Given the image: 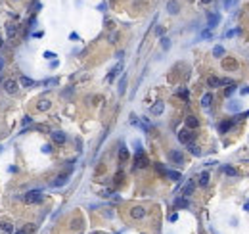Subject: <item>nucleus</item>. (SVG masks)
<instances>
[{"label": "nucleus", "instance_id": "obj_22", "mask_svg": "<svg viewBox=\"0 0 249 234\" xmlns=\"http://www.w3.org/2000/svg\"><path fill=\"white\" fill-rule=\"evenodd\" d=\"M222 65H224L226 69H228V67H230V69H238V61H234V60H224Z\"/></svg>", "mask_w": 249, "mask_h": 234}, {"label": "nucleus", "instance_id": "obj_3", "mask_svg": "<svg viewBox=\"0 0 249 234\" xmlns=\"http://www.w3.org/2000/svg\"><path fill=\"white\" fill-rule=\"evenodd\" d=\"M178 140H180L182 144H190L192 140H194V132H190L188 129H184V131L178 132Z\"/></svg>", "mask_w": 249, "mask_h": 234}, {"label": "nucleus", "instance_id": "obj_10", "mask_svg": "<svg viewBox=\"0 0 249 234\" xmlns=\"http://www.w3.org/2000/svg\"><path fill=\"white\" fill-rule=\"evenodd\" d=\"M167 10H169V13H178V2H176V0H169L167 2Z\"/></svg>", "mask_w": 249, "mask_h": 234}, {"label": "nucleus", "instance_id": "obj_25", "mask_svg": "<svg viewBox=\"0 0 249 234\" xmlns=\"http://www.w3.org/2000/svg\"><path fill=\"white\" fill-rule=\"evenodd\" d=\"M119 159H121V161H126V159H129V150H126L125 146L119 150Z\"/></svg>", "mask_w": 249, "mask_h": 234}, {"label": "nucleus", "instance_id": "obj_9", "mask_svg": "<svg viewBox=\"0 0 249 234\" xmlns=\"http://www.w3.org/2000/svg\"><path fill=\"white\" fill-rule=\"evenodd\" d=\"M52 138H54V142L56 144H63V142H65V134H63V132H60V131H54L52 132Z\"/></svg>", "mask_w": 249, "mask_h": 234}, {"label": "nucleus", "instance_id": "obj_29", "mask_svg": "<svg viewBox=\"0 0 249 234\" xmlns=\"http://www.w3.org/2000/svg\"><path fill=\"white\" fill-rule=\"evenodd\" d=\"M125 88H126V77H123V79H121V83H119V94H123Z\"/></svg>", "mask_w": 249, "mask_h": 234}, {"label": "nucleus", "instance_id": "obj_18", "mask_svg": "<svg viewBox=\"0 0 249 234\" xmlns=\"http://www.w3.org/2000/svg\"><path fill=\"white\" fill-rule=\"evenodd\" d=\"M16 33H17L16 25H6V35H8V39H10V40L16 37Z\"/></svg>", "mask_w": 249, "mask_h": 234}, {"label": "nucleus", "instance_id": "obj_14", "mask_svg": "<svg viewBox=\"0 0 249 234\" xmlns=\"http://www.w3.org/2000/svg\"><path fill=\"white\" fill-rule=\"evenodd\" d=\"M194 186H196V184L192 182V180H190V182H186V186L182 188V196H184V198H186V196H190L192 192H194Z\"/></svg>", "mask_w": 249, "mask_h": 234}, {"label": "nucleus", "instance_id": "obj_24", "mask_svg": "<svg viewBox=\"0 0 249 234\" xmlns=\"http://www.w3.org/2000/svg\"><path fill=\"white\" fill-rule=\"evenodd\" d=\"M213 56H215V58H222L224 56V48L222 46H215L213 48Z\"/></svg>", "mask_w": 249, "mask_h": 234}, {"label": "nucleus", "instance_id": "obj_41", "mask_svg": "<svg viewBox=\"0 0 249 234\" xmlns=\"http://www.w3.org/2000/svg\"><path fill=\"white\" fill-rule=\"evenodd\" d=\"M176 219H178V215H176V213H173V215H170V217H169V221H173V223H174V221H176Z\"/></svg>", "mask_w": 249, "mask_h": 234}, {"label": "nucleus", "instance_id": "obj_16", "mask_svg": "<svg viewBox=\"0 0 249 234\" xmlns=\"http://www.w3.org/2000/svg\"><path fill=\"white\" fill-rule=\"evenodd\" d=\"M163 110H165L163 102H157V104H155L153 108H152V113H153V115H161V113H163Z\"/></svg>", "mask_w": 249, "mask_h": 234}, {"label": "nucleus", "instance_id": "obj_26", "mask_svg": "<svg viewBox=\"0 0 249 234\" xmlns=\"http://www.w3.org/2000/svg\"><path fill=\"white\" fill-rule=\"evenodd\" d=\"M0 230H2V232H13V226L10 225V223H0Z\"/></svg>", "mask_w": 249, "mask_h": 234}, {"label": "nucleus", "instance_id": "obj_20", "mask_svg": "<svg viewBox=\"0 0 249 234\" xmlns=\"http://www.w3.org/2000/svg\"><path fill=\"white\" fill-rule=\"evenodd\" d=\"M207 84H209V87H213V88H217V87H220V79H218V77H209V79H207Z\"/></svg>", "mask_w": 249, "mask_h": 234}, {"label": "nucleus", "instance_id": "obj_11", "mask_svg": "<svg viewBox=\"0 0 249 234\" xmlns=\"http://www.w3.org/2000/svg\"><path fill=\"white\" fill-rule=\"evenodd\" d=\"M67 180H69V176H67V175H60L58 179L52 182V186H56V188H58V186H63V184H67Z\"/></svg>", "mask_w": 249, "mask_h": 234}, {"label": "nucleus", "instance_id": "obj_7", "mask_svg": "<svg viewBox=\"0 0 249 234\" xmlns=\"http://www.w3.org/2000/svg\"><path fill=\"white\" fill-rule=\"evenodd\" d=\"M130 217L132 219H144L146 217V209L144 207H132L130 209Z\"/></svg>", "mask_w": 249, "mask_h": 234}, {"label": "nucleus", "instance_id": "obj_8", "mask_svg": "<svg viewBox=\"0 0 249 234\" xmlns=\"http://www.w3.org/2000/svg\"><path fill=\"white\" fill-rule=\"evenodd\" d=\"M186 127H188V129H197V127H199L197 117L196 115H188L186 117Z\"/></svg>", "mask_w": 249, "mask_h": 234}, {"label": "nucleus", "instance_id": "obj_47", "mask_svg": "<svg viewBox=\"0 0 249 234\" xmlns=\"http://www.w3.org/2000/svg\"><path fill=\"white\" fill-rule=\"evenodd\" d=\"M0 46H2V39H0Z\"/></svg>", "mask_w": 249, "mask_h": 234}, {"label": "nucleus", "instance_id": "obj_46", "mask_svg": "<svg viewBox=\"0 0 249 234\" xmlns=\"http://www.w3.org/2000/svg\"><path fill=\"white\" fill-rule=\"evenodd\" d=\"M4 65V61H2V58H0V67H2Z\"/></svg>", "mask_w": 249, "mask_h": 234}, {"label": "nucleus", "instance_id": "obj_17", "mask_svg": "<svg viewBox=\"0 0 249 234\" xmlns=\"http://www.w3.org/2000/svg\"><path fill=\"white\" fill-rule=\"evenodd\" d=\"M207 184H209V173L203 171L201 175H199V186H207Z\"/></svg>", "mask_w": 249, "mask_h": 234}, {"label": "nucleus", "instance_id": "obj_42", "mask_svg": "<svg viewBox=\"0 0 249 234\" xmlns=\"http://www.w3.org/2000/svg\"><path fill=\"white\" fill-rule=\"evenodd\" d=\"M109 40H111V42H117V33H113L111 37H109Z\"/></svg>", "mask_w": 249, "mask_h": 234}, {"label": "nucleus", "instance_id": "obj_37", "mask_svg": "<svg viewBox=\"0 0 249 234\" xmlns=\"http://www.w3.org/2000/svg\"><path fill=\"white\" fill-rule=\"evenodd\" d=\"M238 108H240V106H238V104H234V102H232V104H228V110H232V111H236Z\"/></svg>", "mask_w": 249, "mask_h": 234}, {"label": "nucleus", "instance_id": "obj_23", "mask_svg": "<svg viewBox=\"0 0 249 234\" xmlns=\"http://www.w3.org/2000/svg\"><path fill=\"white\" fill-rule=\"evenodd\" d=\"M188 150H190V154H194V155H201V150L194 144V142H190L188 144Z\"/></svg>", "mask_w": 249, "mask_h": 234}, {"label": "nucleus", "instance_id": "obj_38", "mask_svg": "<svg viewBox=\"0 0 249 234\" xmlns=\"http://www.w3.org/2000/svg\"><path fill=\"white\" fill-rule=\"evenodd\" d=\"M29 123H31V117H29V115H25V117H23V127H27Z\"/></svg>", "mask_w": 249, "mask_h": 234}, {"label": "nucleus", "instance_id": "obj_5", "mask_svg": "<svg viewBox=\"0 0 249 234\" xmlns=\"http://www.w3.org/2000/svg\"><path fill=\"white\" fill-rule=\"evenodd\" d=\"M2 87H4V90L8 92V94H16V92H17V83H16V81H12V79L4 81V83H2Z\"/></svg>", "mask_w": 249, "mask_h": 234}, {"label": "nucleus", "instance_id": "obj_44", "mask_svg": "<svg viewBox=\"0 0 249 234\" xmlns=\"http://www.w3.org/2000/svg\"><path fill=\"white\" fill-rule=\"evenodd\" d=\"M244 209H245L247 213H249V202H245V205H244Z\"/></svg>", "mask_w": 249, "mask_h": 234}, {"label": "nucleus", "instance_id": "obj_2", "mask_svg": "<svg viewBox=\"0 0 249 234\" xmlns=\"http://www.w3.org/2000/svg\"><path fill=\"white\" fill-rule=\"evenodd\" d=\"M40 200H42L40 190H31V192L25 194V202H27V203H38Z\"/></svg>", "mask_w": 249, "mask_h": 234}, {"label": "nucleus", "instance_id": "obj_6", "mask_svg": "<svg viewBox=\"0 0 249 234\" xmlns=\"http://www.w3.org/2000/svg\"><path fill=\"white\" fill-rule=\"evenodd\" d=\"M218 21H220V16H218V13H209V17H207V27H209V29H213V27L218 25Z\"/></svg>", "mask_w": 249, "mask_h": 234}, {"label": "nucleus", "instance_id": "obj_31", "mask_svg": "<svg viewBox=\"0 0 249 234\" xmlns=\"http://www.w3.org/2000/svg\"><path fill=\"white\" fill-rule=\"evenodd\" d=\"M48 108H50V102H48V100H42V102L38 104V110H40V111H46Z\"/></svg>", "mask_w": 249, "mask_h": 234}, {"label": "nucleus", "instance_id": "obj_1", "mask_svg": "<svg viewBox=\"0 0 249 234\" xmlns=\"http://www.w3.org/2000/svg\"><path fill=\"white\" fill-rule=\"evenodd\" d=\"M148 165V158H146V154H144V150H136V154H134V167L136 169H144Z\"/></svg>", "mask_w": 249, "mask_h": 234}, {"label": "nucleus", "instance_id": "obj_4", "mask_svg": "<svg viewBox=\"0 0 249 234\" xmlns=\"http://www.w3.org/2000/svg\"><path fill=\"white\" fill-rule=\"evenodd\" d=\"M169 159L173 161V163H176V165H182V163H184V155L178 150H173V152H169Z\"/></svg>", "mask_w": 249, "mask_h": 234}, {"label": "nucleus", "instance_id": "obj_35", "mask_svg": "<svg viewBox=\"0 0 249 234\" xmlns=\"http://www.w3.org/2000/svg\"><path fill=\"white\" fill-rule=\"evenodd\" d=\"M54 56H56L54 52H44V58L46 60H54Z\"/></svg>", "mask_w": 249, "mask_h": 234}, {"label": "nucleus", "instance_id": "obj_27", "mask_svg": "<svg viewBox=\"0 0 249 234\" xmlns=\"http://www.w3.org/2000/svg\"><path fill=\"white\" fill-rule=\"evenodd\" d=\"M165 176H169V179H173V180H180V173L178 171H167Z\"/></svg>", "mask_w": 249, "mask_h": 234}, {"label": "nucleus", "instance_id": "obj_43", "mask_svg": "<svg viewBox=\"0 0 249 234\" xmlns=\"http://www.w3.org/2000/svg\"><path fill=\"white\" fill-rule=\"evenodd\" d=\"M222 2H224V6H226V8H228V6L232 4V0H222Z\"/></svg>", "mask_w": 249, "mask_h": 234}, {"label": "nucleus", "instance_id": "obj_21", "mask_svg": "<svg viewBox=\"0 0 249 234\" xmlns=\"http://www.w3.org/2000/svg\"><path fill=\"white\" fill-rule=\"evenodd\" d=\"M211 102H213V94H205V96L201 98V106H203V108H209Z\"/></svg>", "mask_w": 249, "mask_h": 234}, {"label": "nucleus", "instance_id": "obj_30", "mask_svg": "<svg viewBox=\"0 0 249 234\" xmlns=\"http://www.w3.org/2000/svg\"><path fill=\"white\" fill-rule=\"evenodd\" d=\"M161 46H163V50H169V48H170V40L167 37H163L161 39Z\"/></svg>", "mask_w": 249, "mask_h": 234}, {"label": "nucleus", "instance_id": "obj_39", "mask_svg": "<svg viewBox=\"0 0 249 234\" xmlns=\"http://www.w3.org/2000/svg\"><path fill=\"white\" fill-rule=\"evenodd\" d=\"M178 94H180V96L184 98V100H188V90H180V92H178Z\"/></svg>", "mask_w": 249, "mask_h": 234}, {"label": "nucleus", "instance_id": "obj_28", "mask_svg": "<svg viewBox=\"0 0 249 234\" xmlns=\"http://www.w3.org/2000/svg\"><path fill=\"white\" fill-rule=\"evenodd\" d=\"M224 173L228 175V176H238V171L234 167H224Z\"/></svg>", "mask_w": 249, "mask_h": 234}, {"label": "nucleus", "instance_id": "obj_34", "mask_svg": "<svg viewBox=\"0 0 249 234\" xmlns=\"http://www.w3.org/2000/svg\"><path fill=\"white\" fill-rule=\"evenodd\" d=\"M211 35H213V33H211V29H207V31H203V33H201V39H209Z\"/></svg>", "mask_w": 249, "mask_h": 234}, {"label": "nucleus", "instance_id": "obj_49", "mask_svg": "<svg viewBox=\"0 0 249 234\" xmlns=\"http://www.w3.org/2000/svg\"><path fill=\"white\" fill-rule=\"evenodd\" d=\"M94 234H100V232H94Z\"/></svg>", "mask_w": 249, "mask_h": 234}, {"label": "nucleus", "instance_id": "obj_33", "mask_svg": "<svg viewBox=\"0 0 249 234\" xmlns=\"http://www.w3.org/2000/svg\"><path fill=\"white\" fill-rule=\"evenodd\" d=\"M234 90H236V88H234V84H230V87L224 90V94H226V96H232V94H234Z\"/></svg>", "mask_w": 249, "mask_h": 234}, {"label": "nucleus", "instance_id": "obj_19", "mask_svg": "<svg viewBox=\"0 0 249 234\" xmlns=\"http://www.w3.org/2000/svg\"><path fill=\"white\" fill-rule=\"evenodd\" d=\"M188 205H190V203H188L186 198H178V200L174 202V207H176V209H180V207H188Z\"/></svg>", "mask_w": 249, "mask_h": 234}, {"label": "nucleus", "instance_id": "obj_32", "mask_svg": "<svg viewBox=\"0 0 249 234\" xmlns=\"http://www.w3.org/2000/svg\"><path fill=\"white\" fill-rule=\"evenodd\" d=\"M155 169H157V171H159L161 175H165V173H167V169H165V167H163V165H161V163H155Z\"/></svg>", "mask_w": 249, "mask_h": 234}, {"label": "nucleus", "instance_id": "obj_13", "mask_svg": "<svg viewBox=\"0 0 249 234\" xmlns=\"http://www.w3.org/2000/svg\"><path fill=\"white\" fill-rule=\"evenodd\" d=\"M19 84H21V87H27V88H29V87H35V81H33V79H29V77H25V75H21Z\"/></svg>", "mask_w": 249, "mask_h": 234}, {"label": "nucleus", "instance_id": "obj_45", "mask_svg": "<svg viewBox=\"0 0 249 234\" xmlns=\"http://www.w3.org/2000/svg\"><path fill=\"white\" fill-rule=\"evenodd\" d=\"M201 2H203V4H209V2H213V0H201Z\"/></svg>", "mask_w": 249, "mask_h": 234}, {"label": "nucleus", "instance_id": "obj_36", "mask_svg": "<svg viewBox=\"0 0 249 234\" xmlns=\"http://www.w3.org/2000/svg\"><path fill=\"white\" fill-rule=\"evenodd\" d=\"M240 94H241V96L249 94V87H244V88H240Z\"/></svg>", "mask_w": 249, "mask_h": 234}, {"label": "nucleus", "instance_id": "obj_40", "mask_svg": "<svg viewBox=\"0 0 249 234\" xmlns=\"http://www.w3.org/2000/svg\"><path fill=\"white\" fill-rule=\"evenodd\" d=\"M42 152H44V154H50V152H52V148H50V146H48V144H46V146H44V148H42Z\"/></svg>", "mask_w": 249, "mask_h": 234}, {"label": "nucleus", "instance_id": "obj_48", "mask_svg": "<svg viewBox=\"0 0 249 234\" xmlns=\"http://www.w3.org/2000/svg\"><path fill=\"white\" fill-rule=\"evenodd\" d=\"M16 234H23V232H16Z\"/></svg>", "mask_w": 249, "mask_h": 234}, {"label": "nucleus", "instance_id": "obj_12", "mask_svg": "<svg viewBox=\"0 0 249 234\" xmlns=\"http://www.w3.org/2000/svg\"><path fill=\"white\" fill-rule=\"evenodd\" d=\"M234 123H236V121H222V123L218 125V131H220V132H228V131L232 129Z\"/></svg>", "mask_w": 249, "mask_h": 234}, {"label": "nucleus", "instance_id": "obj_15", "mask_svg": "<svg viewBox=\"0 0 249 234\" xmlns=\"http://www.w3.org/2000/svg\"><path fill=\"white\" fill-rule=\"evenodd\" d=\"M121 69H123V63H117V65L111 69V73L108 75V81H111V79H113L115 75H119V73H121Z\"/></svg>", "mask_w": 249, "mask_h": 234}]
</instances>
